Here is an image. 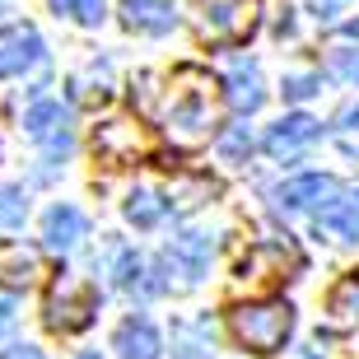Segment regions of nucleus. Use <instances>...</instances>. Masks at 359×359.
Returning <instances> with one entry per match:
<instances>
[{
  "label": "nucleus",
  "mask_w": 359,
  "mask_h": 359,
  "mask_svg": "<svg viewBox=\"0 0 359 359\" xmlns=\"http://www.w3.org/2000/svg\"><path fill=\"white\" fill-rule=\"evenodd\" d=\"M332 75H341L346 84H359V52L336 47V52H332Z\"/></svg>",
  "instance_id": "26"
},
{
  "label": "nucleus",
  "mask_w": 359,
  "mask_h": 359,
  "mask_svg": "<svg viewBox=\"0 0 359 359\" xmlns=\"http://www.w3.org/2000/svg\"><path fill=\"white\" fill-rule=\"evenodd\" d=\"M80 359H103V355H93V350H84V355H80Z\"/></svg>",
  "instance_id": "31"
},
{
  "label": "nucleus",
  "mask_w": 359,
  "mask_h": 359,
  "mask_svg": "<svg viewBox=\"0 0 359 359\" xmlns=\"http://www.w3.org/2000/svg\"><path fill=\"white\" fill-rule=\"evenodd\" d=\"M215 350V322L210 313H191L173 322V359H210Z\"/></svg>",
  "instance_id": "16"
},
{
  "label": "nucleus",
  "mask_w": 359,
  "mask_h": 359,
  "mask_svg": "<svg viewBox=\"0 0 359 359\" xmlns=\"http://www.w3.org/2000/svg\"><path fill=\"white\" fill-rule=\"evenodd\" d=\"M126 219H131L135 229H154V224H163V215H168V201L154 191V187H135L131 196H126Z\"/></svg>",
  "instance_id": "19"
},
{
  "label": "nucleus",
  "mask_w": 359,
  "mask_h": 359,
  "mask_svg": "<svg viewBox=\"0 0 359 359\" xmlns=\"http://www.w3.org/2000/svg\"><path fill=\"white\" fill-rule=\"evenodd\" d=\"M52 10L75 19V24H84V28H98L107 14V0H52Z\"/></svg>",
  "instance_id": "23"
},
{
  "label": "nucleus",
  "mask_w": 359,
  "mask_h": 359,
  "mask_svg": "<svg viewBox=\"0 0 359 359\" xmlns=\"http://www.w3.org/2000/svg\"><path fill=\"white\" fill-rule=\"evenodd\" d=\"M304 359H318V355H313V350H308V355H304Z\"/></svg>",
  "instance_id": "32"
},
{
  "label": "nucleus",
  "mask_w": 359,
  "mask_h": 359,
  "mask_svg": "<svg viewBox=\"0 0 359 359\" xmlns=\"http://www.w3.org/2000/svg\"><path fill=\"white\" fill-rule=\"evenodd\" d=\"M112 350H117V359H159L163 355L159 327L149 318H140V313H131V318L112 332Z\"/></svg>",
  "instance_id": "13"
},
{
  "label": "nucleus",
  "mask_w": 359,
  "mask_h": 359,
  "mask_svg": "<svg viewBox=\"0 0 359 359\" xmlns=\"http://www.w3.org/2000/svg\"><path fill=\"white\" fill-rule=\"evenodd\" d=\"M327 318L336 327H359V271H350V276H341L332 285V294H327Z\"/></svg>",
  "instance_id": "18"
},
{
  "label": "nucleus",
  "mask_w": 359,
  "mask_h": 359,
  "mask_svg": "<svg viewBox=\"0 0 359 359\" xmlns=\"http://www.w3.org/2000/svg\"><path fill=\"white\" fill-rule=\"evenodd\" d=\"M33 276H38V257L28 252V248H14V252L5 257V271H0V280H5L10 290H28V285H33Z\"/></svg>",
  "instance_id": "21"
},
{
  "label": "nucleus",
  "mask_w": 359,
  "mask_h": 359,
  "mask_svg": "<svg viewBox=\"0 0 359 359\" xmlns=\"http://www.w3.org/2000/svg\"><path fill=\"white\" fill-rule=\"evenodd\" d=\"M121 24L131 33H168L177 28V0H121Z\"/></svg>",
  "instance_id": "15"
},
{
  "label": "nucleus",
  "mask_w": 359,
  "mask_h": 359,
  "mask_svg": "<svg viewBox=\"0 0 359 359\" xmlns=\"http://www.w3.org/2000/svg\"><path fill=\"white\" fill-rule=\"evenodd\" d=\"M42 47L38 28L33 24H14V28H0V80H14V75H28L33 66H42Z\"/></svg>",
  "instance_id": "8"
},
{
  "label": "nucleus",
  "mask_w": 359,
  "mask_h": 359,
  "mask_svg": "<svg viewBox=\"0 0 359 359\" xmlns=\"http://www.w3.org/2000/svg\"><path fill=\"white\" fill-rule=\"evenodd\" d=\"M229 332L243 350L252 355H280L294 332V308L285 299H257V304H238L229 313Z\"/></svg>",
  "instance_id": "2"
},
{
  "label": "nucleus",
  "mask_w": 359,
  "mask_h": 359,
  "mask_svg": "<svg viewBox=\"0 0 359 359\" xmlns=\"http://www.w3.org/2000/svg\"><path fill=\"white\" fill-rule=\"evenodd\" d=\"M346 38H359V19H350V24H346Z\"/></svg>",
  "instance_id": "30"
},
{
  "label": "nucleus",
  "mask_w": 359,
  "mask_h": 359,
  "mask_svg": "<svg viewBox=\"0 0 359 359\" xmlns=\"http://www.w3.org/2000/svg\"><path fill=\"white\" fill-rule=\"evenodd\" d=\"M10 327H14V304H10V299H0V341L10 336Z\"/></svg>",
  "instance_id": "29"
},
{
  "label": "nucleus",
  "mask_w": 359,
  "mask_h": 359,
  "mask_svg": "<svg viewBox=\"0 0 359 359\" xmlns=\"http://www.w3.org/2000/svg\"><path fill=\"white\" fill-rule=\"evenodd\" d=\"M0 359H47V355H42L38 346H10V350H5Z\"/></svg>",
  "instance_id": "28"
},
{
  "label": "nucleus",
  "mask_w": 359,
  "mask_h": 359,
  "mask_svg": "<svg viewBox=\"0 0 359 359\" xmlns=\"http://www.w3.org/2000/svg\"><path fill=\"white\" fill-rule=\"evenodd\" d=\"M0 10H5V5H0Z\"/></svg>",
  "instance_id": "33"
},
{
  "label": "nucleus",
  "mask_w": 359,
  "mask_h": 359,
  "mask_svg": "<svg viewBox=\"0 0 359 359\" xmlns=\"http://www.w3.org/2000/svg\"><path fill=\"white\" fill-rule=\"evenodd\" d=\"M84 233H89V219L70 201H56L52 210L42 215V248L47 252H75L84 243Z\"/></svg>",
  "instance_id": "10"
},
{
  "label": "nucleus",
  "mask_w": 359,
  "mask_h": 359,
  "mask_svg": "<svg viewBox=\"0 0 359 359\" xmlns=\"http://www.w3.org/2000/svg\"><path fill=\"white\" fill-rule=\"evenodd\" d=\"M24 215H28V196H24V187L0 182V233L19 229V224H24Z\"/></svg>",
  "instance_id": "22"
},
{
  "label": "nucleus",
  "mask_w": 359,
  "mask_h": 359,
  "mask_svg": "<svg viewBox=\"0 0 359 359\" xmlns=\"http://www.w3.org/2000/svg\"><path fill=\"white\" fill-rule=\"evenodd\" d=\"M210 252H215L210 233L182 229V233H173V243L163 248V271H173L177 285H201L205 271H210Z\"/></svg>",
  "instance_id": "5"
},
{
  "label": "nucleus",
  "mask_w": 359,
  "mask_h": 359,
  "mask_svg": "<svg viewBox=\"0 0 359 359\" xmlns=\"http://www.w3.org/2000/svg\"><path fill=\"white\" fill-rule=\"evenodd\" d=\"M262 24V0H210L205 10V38L210 42H243Z\"/></svg>",
  "instance_id": "6"
},
{
  "label": "nucleus",
  "mask_w": 359,
  "mask_h": 359,
  "mask_svg": "<svg viewBox=\"0 0 359 359\" xmlns=\"http://www.w3.org/2000/svg\"><path fill=\"white\" fill-rule=\"evenodd\" d=\"M299 266H304V257L290 243V233L285 238H262L238 262V280L243 285H271V280H290L285 271H299Z\"/></svg>",
  "instance_id": "4"
},
{
  "label": "nucleus",
  "mask_w": 359,
  "mask_h": 359,
  "mask_svg": "<svg viewBox=\"0 0 359 359\" xmlns=\"http://www.w3.org/2000/svg\"><path fill=\"white\" fill-rule=\"evenodd\" d=\"M332 140L346 159H359V103H346L332 121Z\"/></svg>",
  "instance_id": "20"
},
{
  "label": "nucleus",
  "mask_w": 359,
  "mask_h": 359,
  "mask_svg": "<svg viewBox=\"0 0 359 359\" xmlns=\"http://www.w3.org/2000/svg\"><path fill=\"white\" fill-rule=\"evenodd\" d=\"M346 187L336 182V177H322V173H304V177H290L285 187H276V205L290 215H304V210H327L336 196H341Z\"/></svg>",
  "instance_id": "7"
},
{
  "label": "nucleus",
  "mask_w": 359,
  "mask_h": 359,
  "mask_svg": "<svg viewBox=\"0 0 359 359\" xmlns=\"http://www.w3.org/2000/svg\"><path fill=\"white\" fill-rule=\"evenodd\" d=\"M93 149L112 163H131L145 154V131H140V121H103L98 131H93Z\"/></svg>",
  "instance_id": "11"
},
{
  "label": "nucleus",
  "mask_w": 359,
  "mask_h": 359,
  "mask_svg": "<svg viewBox=\"0 0 359 359\" xmlns=\"http://www.w3.org/2000/svg\"><path fill=\"white\" fill-rule=\"evenodd\" d=\"M93 318H98V290L80 276H56L52 290H47V304H42V322L52 332L70 336V332H84Z\"/></svg>",
  "instance_id": "3"
},
{
  "label": "nucleus",
  "mask_w": 359,
  "mask_h": 359,
  "mask_svg": "<svg viewBox=\"0 0 359 359\" xmlns=\"http://www.w3.org/2000/svg\"><path fill=\"white\" fill-rule=\"evenodd\" d=\"M224 89H229V103L238 107L243 117L248 112H257V107L266 103V89H262V70L252 66V61H243V56H233L224 70Z\"/></svg>",
  "instance_id": "14"
},
{
  "label": "nucleus",
  "mask_w": 359,
  "mask_h": 359,
  "mask_svg": "<svg viewBox=\"0 0 359 359\" xmlns=\"http://www.w3.org/2000/svg\"><path fill=\"white\" fill-rule=\"evenodd\" d=\"M318 229L336 243H359V191H341V196L327 205V210L313 215Z\"/></svg>",
  "instance_id": "17"
},
{
  "label": "nucleus",
  "mask_w": 359,
  "mask_h": 359,
  "mask_svg": "<svg viewBox=\"0 0 359 359\" xmlns=\"http://www.w3.org/2000/svg\"><path fill=\"white\" fill-rule=\"evenodd\" d=\"M219 84L196 66H182L173 70L168 80V93H163V131L168 140L182 149H196L210 140L215 121H219V98H215Z\"/></svg>",
  "instance_id": "1"
},
{
  "label": "nucleus",
  "mask_w": 359,
  "mask_h": 359,
  "mask_svg": "<svg viewBox=\"0 0 359 359\" xmlns=\"http://www.w3.org/2000/svg\"><path fill=\"white\" fill-rule=\"evenodd\" d=\"M318 89H322V75H290V80L280 84V93H285L290 103H304V98H313Z\"/></svg>",
  "instance_id": "25"
},
{
  "label": "nucleus",
  "mask_w": 359,
  "mask_h": 359,
  "mask_svg": "<svg viewBox=\"0 0 359 359\" xmlns=\"http://www.w3.org/2000/svg\"><path fill=\"white\" fill-rule=\"evenodd\" d=\"M308 10H313V19H322V24H332L336 14L346 10V0H308Z\"/></svg>",
  "instance_id": "27"
},
{
  "label": "nucleus",
  "mask_w": 359,
  "mask_h": 359,
  "mask_svg": "<svg viewBox=\"0 0 359 359\" xmlns=\"http://www.w3.org/2000/svg\"><path fill=\"white\" fill-rule=\"evenodd\" d=\"M219 154H224V163H248V154H252V131H248V126H229V131L219 135Z\"/></svg>",
  "instance_id": "24"
},
{
  "label": "nucleus",
  "mask_w": 359,
  "mask_h": 359,
  "mask_svg": "<svg viewBox=\"0 0 359 359\" xmlns=\"http://www.w3.org/2000/svg\"><path fill=\"white\" fill-rule=\"evenodd\" d=\"M66 121H70V112H66L61 98H38V103L24 112V131L33 135V140H42L47 149H61V145H70Z\"/></svg>",
  "instance_id": "12"
},
{
  "label": "nucleus",
  "mask_w": 359,
  "mask_h": 359,
  "mask_svg": "<svg viewBox=\"0 0 359 359\" xmlns=\"http://www.w3.org/2000/svg\"><path fill=\"white\" fill-rule=\"evenodd\" d=\"M318 135H322V126H318L313 117H304V112H290V117H280L276 126L266 131V140H262V145H266V154H271L276 163H290V159H299V154H304V149L313 145Z\"/></svg>",
  "instance_id": "9"
}]
</instances>
